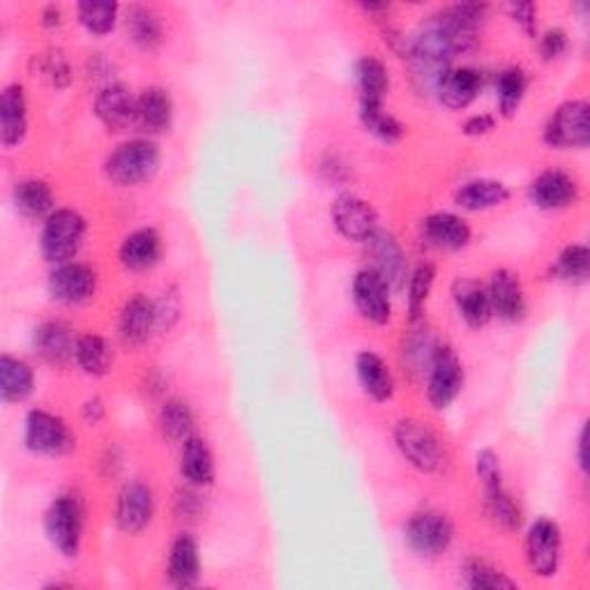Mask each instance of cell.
<instances>
[{"label": "cell", "mask_w": 590, "mask_h": 590, "mask_svg": "<svg viewBox=\"0 0 590 590\" xmlns=\"http://www.w3.org/2000/svg\"><path fill=\"white\" fill-rule=\"evenodd\" d=\"M162 164L160 145L148 136L118 143L104 160L106 181L115 187H139L151 183Z\"/></svg>", "instance_id": "cell-2"}, {"label": "cell", "mask_w": 590, "mask_h": 590, "mask_svg": "<svg viewBox=\"0 0 590 590\" xmlns=\"http://www.w3.org/2000/svg\"><path fill=\"white\" fill-rule=\"evenodd\" d=\"M199 508H201V500L194 494V487H190L187 491H181L179 496H175V510H179L181 517H185V515L192 517L199 512Z\"/></svg>", "instance_id": "cell-52"}, {"label": "cell", "mask_w": 590, "mask_h": 590, "mask_svg": "<svg viewBox=\"0 0 590 590\" xmlns=\"http://www.w3.org/2000/svg\"><path fill=\"white\" fill-rule=\"evenodd\" d=\"M508 12H510L512 21L521 28V31L530 40L538 38V8H536V3H510Z\"/></svg>", "instance_id": "cell-49"}, {"label": "cell", "mask_w": 590, "mask_h": 590, "mask_svg": "<svg viewBox=\"0 0 590 590\" xmlns=\"http://www.w3.org/2000/svg\"><path fill=\"white\" fill-rule=\"evenodd\" d=\"M353 303L372 326H388L393 321V288L372 268H363L350 284Z\"/></svg>", "instance_id": "cell-14"}, {"label": "cell", "mask_w": 590, "mask_h": 590, "mask_svg": "<svg viewBox=\"0 0 590 590\" xmlns=\"http://www.w3.org/2000/svg\"><path fill=\"white\" fill-rule=\"evenodd\" d=\"M157 314V333H169L181 321V293L175 286H169L162 298L155 301Z\"/></svg>", "instance_id": "cell-46"}, {"label": "cell", "mask_w": 590, "mask_h": 590, "mask_svg": "<svg viewBox=\"0 0 590 590\" xmlns=\"http://www.w3.org/2000/svg\"><path fill=\"white\" fill-rule=\"evenodd\" d=\"M85 235L88 222L79 211L55 208L42 224L40 252L53 265L74 261L85 243Z\"/></svg>", "instance_id": "cell-4"}, {"label": "cell", "mask_w": 590, "mask_h": 590, "mask_svg": "<svg viewBox=\"0 0 590 590\" xmlns=\"http://www.w3.org/2000/svg\"><path fill=\"white\" fill-rule=\"evenodd\" d=\"M526 563L536 577L553 579L563 563V530L547 517L536 519L526 536Z\"/></svg>", "instance_id": "cell-10"}, {"label": "cell", "mask_w": 590, "mask_h": 590, "mask_svg": "<svg viewBox=\"0 0 590 590\" xmlns=\"http://www.w3.org/2000/svg\"><path fill=\"white\" fill-rule=\"evenodd\" d=\"M330 220L342 238L350 243H367L380 228L374 205L353 192H344L333 201Z\"/></svg>", "instance_id": "cell-13"}, {"label": "cell", "mask_w": 590, "mask_h": 590, "mask_svg": "<svg viewBox=\"0 0 590 590\" xmlns=\"http://www.w3.org/2000/svg\"><path fill=\"white\" fill-rule=\"evenodd\" d=\"M65 21V14H63V8L61 6H44L40 10V23L47 28V31H55V28H61Z\"/></svg>", "instance_id": "cell-53"}, {"label": "cell", "mask_w": 590, "mask_h": 590, "mask_svg": "<svg viewBox=\"0 0 590 590\" xmlns=\"http://www.w3.org/2000/svg\"><path fill=\"white\" fill-rule=\"evenodd\" d=\"M545 145L553 151H586L590 143V106L586 100L558 104L542 130Z\"/></svg>", "instance_id": "cell-5"}, {"label": "cell", "mask_w": 590, "mask_h": 590, "mask_svg": "<svg viewBox=\"0 0 590 590\" xmlns=\"http://www.w3.org/2000/svg\"><path fill=\"white\" fill-rule=\"evenodd\" d=\"M215 476L217 468L208 440L194 434L185 442H181V478L187 487L205 489L215 482Z\"/></svg>", "instance_id": "cell-25"}, {"label": "cell", "mask_w": 590, "mask_h": 590, "mask_svg": "<svg viewBox=\"0 0 590 590\" xmlns=\"http://www.w3.org/2000/svg\"><path fill=\"white\" fill-rule=\"evenodd\" d=\"M356 376L363 393L376 401H390L395 395V376L388 367V363L383 360L378 353L374 350H360L356 358Z\"/></svg>", "instance_id": "cell-28"}, {"label": "cell", "mask_w": 590, "mask_h": 590, "mask_svg": "<svg viewBox=\"0 0 590 590\" xmlns=\"http://www.w3.org/2000/svg\"><path fill=\"white\" fill-rule=\"evenodd\" d=\"M40 77L55 88V91H65L72 83V65L63 51H49L40 55Z\"/></svg>", "instance_id": "cell-45"}, {"label": "cell", "mask_w": 590, "mask_h": 590, "mask_svg": "<svg viewBox=\"0 0 590 590\" xmlns=\"http://www.w3.org/2000/svg\"><path fill=\"white\" fill-rule=\"evenodd\" d=\"M77 335L63 321H44L33 333V348L38 356L51 365L74 363Z\"/></svg>", "instance_id": "cell-24"}, {"label": "cell", "mask_w": 590, "mask_h": 590, "mask_svg": "<svg viewBox=\"0 0 590 590\" xmlns=\"http://www.w3.org/2000/svg\"><path fill=\"white\" fill-rule=\"evenodd\" d=\"M528 93V74L512 65L500 70L496 77V104L498 113L503 118H515L517 111L521 109V102Z\"/></svg>", "instance_id": "cell-41"}, {"label": "cell", "mask_w": 590, "mask_h": 590, "mask_svg": "<svg viewBox=\"0 0 590 590\" xmlns=\"http://www.w3.org/2000/svg\"><path fill=\"white\" fill-rule=\"evenodd\" d=\"M487 293L491 303V314L503 323H521L528 314L526 291L517 273L498 268L487 282Z\"/></svg>", "instance_id": "cell-18"}, {"label": "cell", "mask_w": 590, "mask_h": 590, "mask_svg": "<svg viewBox=\"0 0 590 590\" xmlns=\"http://www.w3.org/2000/svg\"><path fill=\"white\" fill-rule=\"evenodd\" d=\"M395 446L406 464L420 474H436L446 461L440 438L420 420H399L395 427Z\"/></svg>", "instance_id": "cell-8"}, {"label": "cell", "mask_w": 590, "mask_h": 590, "mask_svg": "<svg viewBox=\"0 0 590 590\" xmlns=\"http://www.w3.org/2000/svg\"><path fill=\"white\" fill-rule=\"evenodd\" d=\"M480 91H482V74L476 68L464 65V68H452L440 79L436 88V98L442 106L461 111L478 100Z\"/></svg>", "instance_id": "cell-27"}, {"label": "cell", "mask_w": 590, "mask_h": 590, "mask_svg": "<svg viewBox=\"0 0 590 590\" xmlns=\"http://www.w3.org/2000/svg\"><path fill=\"white\" fill-rule=\"evenodd\" d=\"M157 333L155 301L143 293H134L123 303L118 314V335L128 346H141Z\"/></svg>", "instance_id": "cell-19"}, {"label": "cell", "mask_w": 590, "mask_h": 590, "mask_svg": "<svg viewBox=\"0 0 590 590\" xmlns=\"http://www.w3.org/2000/svg\"><path fill=\"white\" fill-rule=\"evenodd\" d=\"M581 196V187L574 175L560 169H547L538 173L528 185V201L545 213L566 211Z\"/></svg>", "instance_id": "cell-16"}, {"label": "cell", "mask_w": 590, "mask_h": 590, "mask_svg": "<svg viewBox=\"0 0 590 590\" xmlns=\"http://www.w3.org/2000/svg\"><path fill=\"white\" fill-rule=\"evenodd\" d=\"M452 303L468 328H485L494 318L487 284L474 277H457L452 282Z\"/></svg>", "instance_id": "cell-23"}, {"label": "cell", "mask_w": 590, "mask_h": 590, "mask_svg": "<svg viewBox=\"0 0 590 590\" xmlns=\"http://www.w3.org/2000/svg\"><path fill=\"white\" fill-rule=\"evenodd\" d=\"M26 448L42 457H65L77 448V436L70 425L51 410L33 408L23 420Z\"/></svg>", "instance_id": "cell-6"}, {"label": "cell", "mask_w": 590, "mask_h": 590, "mask_svg": "<svg viewBox=\"0 0 590 590\" xmlns=\"http://www.w3.org/2000/svg\"><path fill=\"white\" fill-rule=\"evenodd\" d=\"M363 245L369 256V268L386 279L393 291H401L408 282V261L395 235L378 228Z\"/></svg>", "instance_id": "cell-17"}, {"label": "cell", "mask_w": 590, "mask_h": 590, "mask_svg": "<svg viewBox=\"0 0 590 590\" xmlns=\"http://www.w3.org/2000/svg\"><path fill=\"white\" fill-rule=\"evenodd\" d=\"M404 542L420 558H438L455 542V523L438 510L416 512L404 526Z\"/></svg>", "instance_id": "cell-7"}, {"label": "cell", "mask_w": 590, "mask_h": 590, "mask_svg": "<svg viewBox=\"0 0 590 590\" xmlns=\"http://www.w3.org/2000/svg\"><path fill=\"white\" fill-rule=\"evenodd\" d=\"M28 136V100L21 83H10L0 93V143L8 151L21 145Z\"/></svg>", "instance_id": "cell-22"}, {"label": "cell", "mask_w": 590, "mask_h": 590, "mask_svg": "<svg viewBox=\"0 0 590 590\" xmlns=\"http://www.w3.org/2000/svg\"><path fill=\"white\" fill-rule=\"evenodd\" d=\"M194 425L196 420L192 406L179 397L166 399L157 413V427L171 442H185L190 436H194Z\"/></svg>", "instance_id": "cell-38"}, {"label": "cell", "mask_w": 590, "mask_h": 590, "mask_svg": "<svg viewBox=\"0 0 590 590\" xmlns=\"http://www.w3.org/2000/svg\"><path fill=\"white\" fill-rule=\"evenodd\" d=\"M35 390V369L23 358L0 356V399L3 404H21Z\"/></svg>", "instance_id": "cell-33"}, {"label": "cell", "mask_w": 590, "mask_h": 590, "mask_svg": "<svg viewBox=\"0 0 590 590\" xmlns=\"http://www.w3.org/2000/svg\"><path fill=\"white\" fill-rule=\"evenodd\" d=\"M74 365L85 376H93V378L106 376L113 367V348L109 339L95 333L79 335L77 346H74Z\"/></svg>", "instance_id": "cell-35"}, {"label": "cell", "mask_w": 590, "mask_h": 590, "mask_svg": "<svg viewBox=\"0 0 590 590\" xmlns=\"http://www.w3.org/2000/svg\"><path fill=\"white\" fill-rule=\"evenodd\" d=\"M128 38L143 51H155L164 42V23L157 10L148 6H130L125 10Z\"/></svg>", "instance_id": "cell-34"}, {"label": "cell", "mask_w": 590, "mask_h": 590, "mask_svg": "<svg viewBox=\"0 0 590 590\" xmlns=\"http://www.w3.org/2000/svg\"><path fill=\"white\" fill-rule=\"evenodd\" d=\"M81 418L85 425H91V427H98L104 418H106V404L100 395H93V397H88L81 406Z\"/></svg>", "instance_id": "cell-51"}, {"label": "cell", "mask_w": 590, "mask_h": 590, "mask_svg": "<svg viewBox=\"0 0 590 590\" xmlns=\"http://www.w3.org/2000/svg\"><path fill=\"white\" fill-rule=\"evenodd\" d=\"M551 277L572 286H583L590 279V250L581 243L568 245L551 263Z\"/></svg>", "instance_id": "cell-42"}, {"label": "cell", "mask_w": 590, "mask_h": 590, "mask_svg": "<svg viewBox=\"0 0 590 590\" xmlns=\"http://www.w3.org/2000/svg\"><path fill=\"white\" fill-rule=\"evenodd\" d=\"M155 491L143 480H130L115 498V526L125 536H139L153 523Z\"/></svg>", "instance_id": "cell-12"}, {"label": "cell", "mask_w": 590, "mask_h": 590, "mask_svg": "<svg viewBox=\"0 0 590 590\" xmlns=\"http://www.w3.org/2000/svg\"><path fill=\"white\" fill-rule=\"evenodd\" d=\"M464 365L457 353L440 344L436 358L427 372V399L434 410H448L464 390Z\"/></svg>", "instance_id": "cell-11"}, {"label": "cell", "mask_w": 590, "mask_h": 590, "mask_svg": "<svg viewBox=\"0 0 590 590\" xmlns=\"http://www.w3.org/2000/svg\"><path fill=\"white\" fill-rule=\"evenodd\" d=\"M574 457H577V466H579V470L586 476V474H588V427H586V425H581V429H579Z\"/></svg>", "instance_id": "cell-54"}, {"label": "cell", "mask_w": 590, "mask_h": 590, "mask_svg": "<svg viewBox=\"0 0 590 590\" xmlns=\"http://www.w3.org/2000/svg\"><path fill=\"white\" fill-rule=\"evenodd\" d=\"M440 342L434 337L431 330L425 328V323H413V330L404 342V365L413 376H427L436 350Z\"/></svg>", "instance_id": "cell-36"}, {"label": "cell", "mask_w": 590, "mask_h": 590, "mask_svg": "<svg viewBox=\"0 0 590 590\" xmlns=\"http://www.w3.org/2000/svg\"><path fill=\"white\" fill-rule=\"evenodd\" d=\"M510 196H512V192H510V187L503 181H496V179H476V181L464 183L457 190L455 203L459 205L461 211L485 213V211L498 208V205H503Z\"/></svg>", "instance_id": "cell-31"}, {"label": "cell", "mask_w": 590, "mask_h": 590, "mask_svg": "<svg viewBox=\"0 0 590 590\" xmlns=\"http://www.w3.org/2000/svg\"><path fill=\"white\" fill-rule=\"evenodd\" d=\"M98 271L81 261L53 265L47 279L49 298L63 307H79L91 303L98 293Z\"/></svg>", "instance_id": "cell-9"}, {"label": "cell", "mask_w": 590, "mask_h": 590, "mask_svg": "<svg viewBox=\"0 0 590 590\" xmlns=\"http://www.w3.org/2000/svg\"><path fill=\"white\" fill-rule=\"evenodd\" d=\"M470 44L459 40L450 28L440 21L438 14H431L418 33L408 38V55L413 79H416L423 93L436 95L440 79L452 70V61L461 53H468Z\"/></svg>", "instance_id": "cell-1"}, {"label": "cell", "mask_w": 590, "mask_h": 590, "mask_svg": "<svg viewBox=\"0 0 590 590\" xmlns=\"http://www.w3.org/2000/svg\"><path fill=\"white\" fill-rule=\"evenodd\" d=\"M12 203L26 220H47L55 211V194L42 179H23L12 187Z\"/></svg>", "instance_id": "cell-32"}, {"label": "cell", "mask_w": 590, "mask_h": 590, "mask_svg": "<svg viewBox=\"0 0 590 590\" xmlns=\"http://www.w3.org/2000/svg\"><path fill=\"white\" fill-rule=\"evenodd\" d=\"M358 115L365 132H369L383 143H397L406 132V128L390 111H386V106H360Z\"/></svg>", "instance_id": "cell-44"}, {"label": "cell", "mask_w": 590, "mask_h": 590, "mask_svg": "<svg viewBox=\"0 0 590 590\" xmlns=\"http://www.w3.org/2000/svg\"><path fill=\"white\" fill-rule=\"evenodd\" d=\"M353 77L358 83L360 106H386V98L390 91V74L386 63L376 55H363L353 68Z\"/></svg>", "instance_id": "cell-30"}, {"label": "cell", "mask_w": 590, "mask_h": 590, "mask_svg": "<svg viewBox=\"0 0 590 590\" xmlns=\"http://www.w3.org/2000/svg\"><path fill=\"white\" fill-rule=\"evenodd\" d=\"M434 284H436V265L431 261L418 263L416 268L408 273V282L404 288H406V307L410 323H420L425 318Z\"/></svg>", "instance_id": "cell-37"}, {"label": "cell", "mask_w": 590, "mask_h": 590, "mask_svg": "<svg viewBox=\"0 0 590 590\" xmlns=\"http://www.w3.org/2000/svg\"><path fill=\"white\" fill-rule=\"evenodd\" d=\"M485 512L496 526L508 530V533L519 530L523 521V512L517 503V498L508 491L506 482L485 487Z\"/></svg>", "instance_id": "cell-39"}, {"label": "cell", "mask_w": 590, "mask_h": 590, "mask_svg": "<svg viewBox=\"0 0 590 590\" xmlns=\"http://www.w3.org/2000/svg\"><path fill=\"white\" fill-rule=\"evenodd\" d=\"M427 245L442 252H459L474 241V228L457 213H431L420 224Z\"/></svg>", "instance_id": "cell-21"}, {"label": "cell", "mask_w": 590, "mask_h": 590, "mask_svg": "<svg viewBox=\"0 0 590 590\" xmlns=\"http://www.w3.org/2000/svg\"><path fill=\"white\" fill-rule=\"evenodd\" d=\"M77 17L85 33H91L95 38H104L118 26V19H121V6L93 3V0H88V3L77 6Z\"/></svg>", "instance_id": "cell-43"}, {"label": "cell", "mask_w": 590, "mask_h": 590, "mask_svg": "<svg viewBox=\"0 0 590 590\" xmlns=\"http://www.w3.org/2000/svg\"><path fill=\"white\" fill-rule=\"evenodd\" d=\"M98 121L113 134H125L139 128V95L123 83H109L95 95Z\"/></svg>", "instance_id": "cell-15"}, {"label": "cell", "mask_w": 590, "mask_h": 590, "mask_svg": "<svg viewBox=\"0 0 590 590\" xmlns=\"http://www.w3.org/2000/svg\"><path fill=\"white\" fill-rule=\"evenodd\" d=\"M494 130H496V118L491 113H476V115H470V118H466L464 125H461V132L466 136H474V139L487 136Z\"/></svg>", "instance_id": "cell-50"}, {"label": "cell", "mask_w": 590, "mask_h": 590, "mask_svg": "<svg viewBox=\"0 0 590 590\" xmlns=\"http://www.w3.org/2000/svg\"><path fill=\"white\" fill-rule=\"evenodd\" d=\"M476 476L485 487L494 485H503V464H500V457L496 450L485 448L476 455Z\"/></svg>", "instance_id": "cell-47"}, {"label": "cell", "mask_w": 590, "mask_h": 590, "mask_svg": "<svg viewBox=\"0 0 590 590\" xmlns=\"http://www.w3.org/2000/svg\"><path fill=\"white\" fill-rule=\"evenodd\" d=\"M175 104L162 85H148L139 95V128L148 134H164L173 125Z\"/></svg>", "instance_id": "cell-29"}, {"label": "cell", "mask_w": 590, "mask_h": 590, "mask_svg": "<svg viewBox=\"0 0 590 590\" xmlns=\"http://www.w3.org/2000/svg\"><path fill=\"white\" fill-rule=\"evenodd\" d=\"M85 510L74 494H58L44 512V533L51 547L65 556L77 558L83 542Z\"/></svg>", "instance_id": "cell-3"}, {"label": "cell", "mask_w": 590, "mask_h": 590, "mask_svg": "<svg viewBox=\"0 0 590 590\" xmlns=\"http://www.w3.org/2000/svg\"><path fill=\"white\" fill-rule=\"evenodd\" d=\"M538 49L545 63H553L558 58H563L570 49V38L563 28H547L538 40Z\"/></svg>", "instance_id": "cell-48"}, {"label": "cell", "mask_w": 590, "mask_h": 590, "mask_svg": "<svg viewBox=\"0 0 590 590\" xmlns=\"http://www.w3.org/2000/svg\"><path fill=\"white\" fill-rule=\"evenodd\" d=\"M162 252L164 243L160 231L153 226H141L123 241L121 250H118V258L130 273H148L162 261Z\"/></svg>", "instance_id": "cell-20"}, {"label": "cell", "mask_w": 590, "mask_h": 590, "mask_svg": "<svg viewBox=\"0 0 590 590\" xmlns=\"http://www.w3.org/2000/svg\"><path fill=\"white\" fill-rule=\"evenodd\" d=\"M166 579L175 588H194L201 579V551L199 542L181 533L169 547V558H166Z\"/></svg>", "instance_id": "cell-26"}, {"label": "cell", "mask_w": 590, "mask_h": 590, "mask_svg": "<svg viewBox=\"0 0 590 590\" xmlns=\"http://www.w3.org/2000/svg\"><path fill=\"white\" fill-rule=\"evenodd\" d=\"M461 583L470 590H510L517 588V581L506 572H500L489 560L470 556L461 563Z\"/></svg>", "instance_id": "cell-40"}]
</instances>
